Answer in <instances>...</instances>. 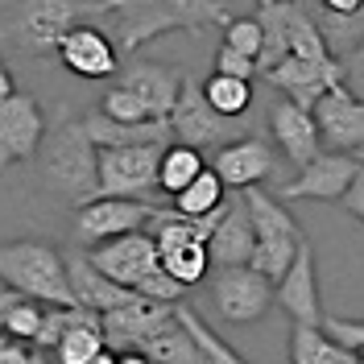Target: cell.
I'll list each match as a JSON object with an SVG mask.
<instances>
[{
  "label": "cell",
  "instance_id": "obj_23",
  "mask_svg": "<svg viewBox=\"0 0 364 364\" xmlns=\"http://www.w3.org/2000/svg\"><path fill=\"white\" fill-rule=\"evenodd\" d=\"M83 129L95 141V149H108V145H149L170 141V120H112L104 112H87L83 116Z\"/></svg>",
  "mask_w": 364,
  "mask_h": 364
},
{
  "label": "cell",
  "instance_id": "obj_33",
  "mask_svg": "<svg viewBox=\"0 0 364 364\" xmlns=\"http://www.w3.org/2000/svg\"><path fill=\"white\" fill-rule=\"evenodd\" d=\"M42 318H46V302H38V298H17L13 306H9V315H4V323H0V331L4 336H13V340H38V331H42Z\"/></svg>",
  "mask_w": 364,
  "mask_h": 364
},
{
  "label": "cell",
  "instance_id": "obj_5",
  "mask_svg": "<svg viewBox=\"0 0 364 364\" xmlns=\"http://www.w3.org/2000/svg\"><path fill=\"white\" fill-rule=\"evenodd\" d=\"M245 203H249V215H252V232H257V245H252V257L249 265L257 273H265L269 282H277L282 273L290 269L298 252V240H302V228L294 224V215L277 203L273 195H265L257 182L240 191Z\"/></svg>",
  "mask_w": 364,
  "mask_h": 364
},
{
  "label": "cell",
  "instance_id": "obj_22",
  "mask_svg": "<svg viewBox=\"0 0 364 364\" xmlns=\"http://www.w3.org/2000/svg\"><path fill=\"white\" fill-rule=\"evenodd\" d=\"M252 245H257V232H252L249 203H245V195L236 191V199H232V203H224L220 224L211 228V236H207L211 265H220V269H224V265H249Z\"/></svg>",
  "mask_w": 364,
  "mask_h": 364
},
{
  "label": "cell",
  "instance_id": "obj_13",
  "mask_svg": "<svg viewBox=\"0 0 364 364\" xmlns=\"http://www.w3.org/2000/svg\"><path fill=\"white\" fill-rule=\"evenodd\" d=\"M356 170H360V161L352 154H336V149L323 154L318 149L306 166H298L294 178H286L277 186V199H323V203H336L348 191V182L356 178Z\"/></svg>",
  "mask_w": 364,
  "mask_h": 364
},
{
  "label": "cell",
  "instance_id": "obj_8",
  "mask_svg": "<svg viewBox=\"0 0 364 364\" xmlns=\"http://www.w3.org/2000/svg\"><path fill=\"white\" fill-rule=\"evenodd\" d=\"M161 207L149 199H124V195H95L87 203L75 207V245H104L112 236L136 232V228H149L154 215Z\"/></svg>",
  "mask_w": 364,
  "mask_h": 364
},
{
  "label": "cell",
  "instance_id": "obj_4",
  "mask_svg": "<svg viewBox=\"0 0 364 364\" xmlns=\"http://www.w3.org/2000/svg\"><path fill=\"white\" fill-rule=\"evenodd\" d=\"M83 17H108L104 0H17L9 17V42L29 54H54L58 38Z\"/></svg>",
  "mask_w": 364,
  "mask_h": 364
},
{
  "label": "cell",
  "instance_id": "obj_29",
  "mask_svg": "<svg viewBox=\"0 0 364 364\" xmlns=\"http://www.w3.org/2000/svg\"><path fill=\"white\" fill-rule=\"evenodd\" d=\"M318 21V29H323V42H327V50L336 54V58H343L352 46L364 42V0L352 9V13H311Z\"/></svg>",
  "mask_w": 364,
  "mask_h": 364
},
{
  "label": "cell",
  "instance_id": "obj_12",
  "mask_svg": "<svg viewBox=\"0 0 364 364\" xmlns=\"http://www.w3.org/2000/svg\"><path fill=\"white\" fill-rule=\"evenodd\" d=\"M311 116H315V124H318L323 149L352 154V149L364 145V100L352 95L343 83L323 91V95L315 100V108H311Z\"/></svg>",
  "mask_w": 364,
  "mask_h": 364
},
{
  "label": "cell",
  "instance_id": "obj_20",
  "mask_svg": "<svg viewBox=\"0 0 364 364\" xmlns=\"http://www.w3.org/2000/svg\"><path fill=\"white\" fill-rule=\"evenodd\" d=\"M67 277H70V294H75V302L87 306V311H100V315L112 311V306H120V302H133L136 298L133 286H120V282H112L104 269H95L83 245L67 252Z\"/></svg>",
  "mask_w": 364,
  "mask_h": 364
},
{
  "label": "cell",
  "instance_id": "obj_18",
  "mask_svg": "<svg viewBox=\"0 0 364 364\" xmlns=\"http://www.w3.org/2000/svg\"><path fill=\"white\" fill-rule=\"evenodd\" d=\"M116 83L129 87L136 100H145V108L154 112V120H166L182 87V70L161 67V63H145V58H129L116 70Z\"/></svg>",
  "mask_w": 364,
  "mask_h": 364
},
{
  "label": "cell",
  "instance_id": "obj_39",
  "mask_svg": "<svg viewBox=\"0 0 364 364\" xmlns=\"http://www.w3.org/2000/svg\"><path fill=\"white\" fill-rule=\"evenodd\" d=\"M0 364H38V352H33L29 340L4 336V340H0Z\"/></svg>",
  "mask_w": 364,
  "mask_h": 364
},
{
  "label": "cell",
  "instance_id": "obj_43",
  "mask_svg": "<svg viewBox=\"0 0 364 364\" xmlns=\"http://www.w3.org/2000/svg\"><path fill=\"white\" fill-rule=\"evenodd\" d=\"M352 158H356V161L364 166V145H360V149H352Z\"/></svg>",
  "mask_w": 364,
  "mask_h": 364
},
{
  "label": "cell",
  "instance_id": "obj_25",
  "mask_svg": "<svg viewBox=\"0 0 364 364\" xmlns=\"http://www.w3.org/2000/svg\"><path fill=\"white\" fill-rule=\"evenodd\" d=\"M290 360L294 364H360L352 348L327 336V327L315 323H294L290 331Z\"/></svg>",
  "mask_w": 364,
  "mask_h": 364
},
{
  "label": "cell",
  "instance_id": "obj_44",
  "mask_svg": "<svg viewBox=\"0 0 364 364\" xmlns=\"http://www.w3.org/2000/svg\"><path fill=\"white\" fill-rule=\"evenodd\" d=\"M261 4H269V0H257V9H261Z\"/></svg>",
  "mask_w": 364,
  "mask_h": 364
},
{
  "label": "cell",
  "instance_id": "obj_6",
  "mask_svg": "<svg viewBox=\"0 0 364 364\" xmlns=\"http://www.w3.org/2000/svg\"><path fill=\"white\" fill-rule=\"evenodd\" d=\"M166 120H170V136H178L182 145H195V149H220L228 141L252 133V120L215 112L203 95V83H195L186 75H182L178 100H174V108H170Z\"/></svg>",
  "mask_w": 364,
  "mask_h": 364
},
{
  "label": "cell",
  "instance_id": "obj_28",
  "mask_svg": "<svg viewBox=\"0 0 364 364\" xmlns=\"http://www.w3.org/2000/svg\"><path fill=\"white\" fill-rule=\"evenodd\" d=\"M161 269L170 273L182 286H199L207 273H211V252H207V240H186V245H174V249H158Z\"/></svg>",
  "mask_w": 364,
  "mask_h": 364
},
{
  "label": "cell",
  "instance_id": "obj_16",
  "mask_svg": "<svg viewBox=\"0 0 364 364\" xmlns=\"http://www.w3.org/2000/svg\"><path fill=\"white\" fill-rule=\"evenodd\" d=\"M273 302L294 318V323H315L323 327V302H318V282H315V249L302 236L290 269L273 282Z\"/></svg>",
  "mask_w": 364,
  "mask_h": 364
},
{
  "label": "cell",
  "instance_id": "obj_14",
  "mask_svg": "<svg viewBox=\"0 0 364 364\" xmlns=\"http://www.w3.org/2000/svg\"><path fill=\"white\" fill-rule=\"evenodd\" d=\"M265 87L282 91L286 100H294L298 108H315V100L323 95L327 87H336L343 79V67L340 58H298V54H286L277 67H269L265 75Z\"/></svg>",
  "mask_w": 364,
  "mask_h": 364
},
{
  "label": "cell",
  "instance_id": "obj_38",
  "mask_svg": "<svg viewBox=\"0 0 364 364\" xmlns=\"http://www.w3.org/2000/svg\"><path fill=\"white\" fill-rule=\"evenodd\" d=\"M323 327H327V336L331 340H340L343 348H364V323H356V318H323Z\"/></svg>",
  "mask_w": 364,
  "mask_h": 364
},
{
  "label": "cell",
  "instance_id": "obj_37",
  "mask_svg": "<svg viewBox=\"0 0 364 364\" xmlns=\"http://www.w3.org/2000/svg\"><path fill=\"white\" fill-rule=\"evenodd\" d=\"M340 67H343V79H340V83L352 91V95H360V100H364V42L352 46V50L343 54Z\"/></svg>",
  "mask_w": 364,
  "mask_h": 364
},
{
  "label": "cell",
  "instance_id": "obj_27",
  "mask_svg": "<svg viewBox=\"0 0 364 364\" xmlns=\"http://www.w3.org/2000/svg\"><path fill=\"white\" fill-rule=\"evenodd\" d=\"M203 174V149H195V145H170L166 141V149H161V161H158V191L161 195H178L186 182H195Z\"/></svg>",
  "mask_w": 364,
  "mask_h": 364
},
{
  "label": "cell",
  "instance_id": "obj_7",
  "mask_svg": "<svg viewBox=\"0 0 364 364\" xmlns=\"http://www.w3.org/2000/svg\"><path fill=\"white\" fill-rule=\"evenodd\" d=\"M158 141L149 145H108L95 154L100 186L95 195H124V199H149L158 191V161H161Z\"/></svg>",
  "mask_w": 364,
  "mask_h": 364
},
{
  "label": "cell",
  "instance_id": "obj_45",
  "mask_svg": "<svg viewBox=\"0 0 364 364\" xmlns=\"http://www.w3.org/2000/svg\"><path fill=\"white\" fill-rule=\"evenodd\" d=\"M298 4H311V0H298Z\"/></svg>",
  "mask_w": 364,
  "mask_h": 364
},
{
  "label": "cell",
  "instance_id": "obj_42",
  "mask_svg": "<svg viewBox=\"0 0 364 364\" xmlns=\"http://www.w3.org/2000/svg\"><path fill=\"white\" fill-rule=\"evenodd\" d=\"M13 91H17V83H13V70L4 67V58H0V104H4Z\"/></svg>",
  "mask_w": 364,
  "mask_h": 364
},
{
  "label": "cell",
  "instance_id": "obj_2",
  "mask_svg": "<svg viewBox=\"0 0 364 364\" xmlns=\"http://www.w3.org/2000/svg\"><path fill=\"white\" fill-rule=\"evenodd\" d=\"M108 17L116 25V50L133 54L149 46L161 33H203V29H224L232 21L220 0H112Z\"/></svg>",
  "mask_w": 364,
  "mask_h": 364
},
{
  "label": "cell",
  "instance_id": "obj_11",
  "mask_svg": "<svg viewBox=\"0 0 364 364\" xmlns=\"http://www.w3.org/2000/svg\"><path fill=\"white\" fill-rule=\"evenodd\" d=\"M42 136H46V112L38 104V95L13 91L0 104V174L13 161H33Z\"/></svg>",
  "mask_w": 364,
  "mask_h": 364
},
{
  "label": "cell",
  "instance_id": "obj_21",
  "mask_svg": "<svg viewBox=\"0 0 364 364\" xmlns=\"http://www.w3.org/2000/svg\"><path fill=\"white\" fill-rule=\"evenodd\" d=\"M265 120H269L273 141L282 145V154L294 161V166H306V161L323 149V141H318V124H315V116H311V108H298L294 100L282 95L269 112H265Z\"/></svg>",
  "mask_w": 364,
  "mask_h": 364
},
{
  "label": "cell",
  "instance_id": "obj_17",
  "mask_svg": "<svg viewBox=\"0 0 364 364\" xmlns=\"http://www.w3.org/2000/svg\"><path fill=\"white\" fill-rule=\"evenodd\" d=\"M63 67L79 79H116L120 70V50L108 33H100L95 25H70L67 33L58 38V50Z\"/></svg>",
  "mask_w": 364,
  "mask_h": 364
},
{
  "label": "cell",
  "instance_id": "obj_47",
  "mask_svg": "<svg viewBox=\"0 0 364 364\" xmlns=\"http://www.w3.org/2000/svg\"><path fill=\"white\" fill-rule=\"evenodd\" d=\"M104 4H112V0H104Z\"/></svg>",
  "mask_w": 364,
  "mask_h": 364
},
{
  "label": "cell",
  "instance_id": "obj_15",
  "mask_svg": "<svg viewBox=\"0 0 364 364\" xmlns=\"http://www.w3.org/2000/svg\"><path fill=\"white\" fill-rule=\"evenodd\" d=\"M170 318H174V302H158V298L136 294L133 302H120L112 311H104L100 327H104L108 352H129V348H141V340H149Z\"/></svg>",
  "mask_w": 364,
  "mask_h": 364
},
{
  "label": "cell",
  "instance_id": "obj_24",
  "mask_svg": "<svg viewBox=\"0 0 364 364\" xmlns=\"http://www.w3.org/2000/svg\"><path fill=\"white\" fill-rule=\"evenodd\" d=\"M54 356H58V364H112L104 327H100V311H83L79 318H70L67 331L54 343Z\"/></svg>",
  "mask_w": 364,
  "mask_h": 364
},
{
  "label": "cell",
  "instance_id": "obj_1",
  "mask_svg": "<svg viewBox=\"0 0 364 364\" xmlns=\"http://www.w3.org/2000/svg\"><path fill=\"white\" fill-rule=\"evenodd\" d=\"M95 141L83 129V116L63 112L54 120V129H46L42 145H38V182L42 191H50L54 199H63L67 207H79L95 199L100 186V170H95Z\"/></svg>",
  "mask_w": 364,
  "mask_h": 364
},
{
  "label": "cell",
  "instance_id": "obj_9",
  "mask_svg": "<svg viewBox=\"0 0 364 364\" xmlns=\"http://www.w3.org/2000/svg\"><path fill=\"white\" fill-rule=\"evenodd\" d=\"M211 294L228 323H257L273 302V282L252 265H224L211 282Z\"/></svg>",
  "mask_w": 364,
  "mask_h": 364
},
{
  "label": "cell",
  "instance_id": "obj_40",
  "mask_svg": "<svg viewBox=\"0 0 364 364\" xmlns=\"http://www.w3.org/2000/svg\"><path fill=\"white\" fill-rule=\"evenodd\" d=\"M340 203L348 207V215H352V220H360V224H364V166L356 170V178L348 182V191L340 195Z\"/></svg>",
  "mask_w": 364,
  "mask_h": 364
},
{
  "label": "cell",
  "instance_id": "obj_34",
  "mask_svg": "<svg viewBox=\"0 0 364 364\" xmlns=\"http://www.w3.org/2000/svg\"><path fill=\"white\" fill-rule=\"evenodd\" d=\"M261 42H265V29H261L257 17H232V21L224 25V46L249 54L252 63H257V54H261Z\"/></svg>",
  "mask_w": 364,
  "mask_h": 364
},
{
  "label": "cell",
  "instance_id": "obj_30",
  "mask_svg": "<svg viewBox=\"0 0 364 364\" xmlns=\"http://www.w3.org/2000/svg\"><path fill=\"white\" fill-rule=\"evenodd\" d=\"M174 315H178V323L186 327V331H191L195 348L203 352V364H240V360H245V356H240L236 348H228V343L220 340V336H215V331H211V327H207L203 318L195 315V311H191L182 298L174 302Z\"/></svg>",
  "mask_w": 364,
  "mask_h": 364
},
{
  "label": "cell",
  "instance_id": "obj_3",
  "mask_svg": "<svg viewBox=\"0 0 364 364\" xmlns=\"http://www.w3.org/2000/svg\"><path fill=\"white\" fill-rule=\"evenodd\" d=\"M0 277L21 290L25 298H38L46 306H70V277L67 257L46 240H9L0 245Z\"/></svg>",
  "mask_w": 364,
  "mask_h": 364
},
{
  "label": "cell",
  "instance_id": "obj_46",
  "mask_svg": "<svg viewBox=\"0 0 364 364\" xmlns=\"http://www.w3.org/2000/svg\"><path fill=\"white\" fill-rule=\"evenodd\" d=\"M0 340H4V331H0Z\"/></svg>",
  "mask_w": 364,
  "mask_h": 364
},
{
  "label": "cell",
  "instance_id": "obj_26",
  "mask_svg": "<svg viewBox=\"0 0 364 364\" xmlns=\"http://www.w3.org/2000/svg\"><path fill=\"white\" fill-rule=\"evenodd\" d=\"M136 352H141L145 360H154V364H203V352L195 348L191 331L178 323V315L170 318L166 327H158L149 340H141Z\"/></svg>",
  "mask_w": 364,
  "mask_h": 364
},
{
  "label": "cell",
  "instance_id": "obj_10",
  "mask_svg": "<svg viewBox=\"0 0 364 364\" xmlns=\"http://www.w3.org/2000/svg\"><path fill=\"white\" fill-rule=\"evenodd\" d=\"M87 257H91L95 269H104L112 282L133 286V290H136L141 277H149L154 269H161L158 240H154V232H145V228L124 232V236H112V240H104V245H91Z\"/></svg>",
  "mask_w": 364,
  "mask_h": 364
},
{
  "label": "cell",
  "instance_id": "obj_31",
  "mask_svg": "<svg viewBox=\"0 0 364 364\" xmlns=\"http://www.w3.org/2000/svg\"><path fill=\"white\" fill-rule=\"evenodd\" d=\"M224 195H228V186L220 182V174L211 166H203V174L195 182H186L178 195H170V199H174V211H182V215H207V211H215L224 203Z\"/></svg>",
  "mask_w": 364,
  "mask_h": 364
},
{
  "label": "cell",
  "instance_id": "obj_35",
  "mask_svg": "<svg viewBox=\"0 0 364 364\" xmlns=\"http://www.w3.org/2000/svg\"><path fill=\"white\" fill-rule=\"evenodd\" d=\"M100 112L112 116V120H154V112L145 108V100H136L129 87H120V83H112V87L104 91V104H100Z\"/></svg>",
  "mask_w": 364,
  "mask_h": 364
},
{
  "label": "cell",
  "instance_id": "obj_32",
  "mask_svg": "<svg viewBox=\"0 0 364 364\" xmlns=\"http://www.w3.org/2000/svg\"><path fill=\"white\" fill-rule=\"evenodd\" d=\"M203 95L215 112L245 116L252 108V79H236V75H220V70H215L203 83Z\"/></svg>",
  "mask_w": 364,
  "mask_h": 364
},
{
  "label": "cell",
  "instance_id": "obj_36",
  "mask_svg": "<svg viewBox=\"0 0 364 364\" xmlns=\"http://www.w3.org/2000/svg\"><path fill=\"white\" fill-rule=\"evenodd\" d=\"M215 70L220 75H236V79H257V63H252L249 54L232 50V46H220L215 50Z\"/></svg>",
  "mask_w": 364,
  "mask_h": 364
},
{
  "label": "cell",
  "instance_id": "obj_41",
  "mask_svg": "<svg viewBox=\"0 0 364 364\" xmlns=\"http://www.w3.org/2000/svg\"><path fill=\"white\" fill-rule=\"evenodd\" d=\"M318 4V13H352L360 0H315Z\"/></svg>",
  "mask_w": 364,
  "mask_h": 364
},
{
  "label": "cell",
  "instance_id": "obj_19",
  "mask_svg": "<svg viewBox=\"0 0 364 364\" xmlns=\"http://www.w3.org/2000/svg\"><path fill=\"white\" fill-rule=\"evenodd\" d=\"M211 170L220 174L228 191H245L252 182H265L273 178V154L269 145L261 141V136H236V141H228L215 149V161H211Z\"/></svg>",
  "mask_w": 364,
  "mask_h": 364
}]
</instances>
